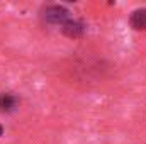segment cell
Instances as JSON below:
<instances>
[{
	"label": "cell",
	"mask_w": 146,
	"mask_h": 144,
	"mask_svg": "<svg viewBox=\"0 0 146 144\" xmlns=\"http://www.w3.org/2000/svg\"><path fill=\"white\" fill-rule=\"evenodd\" d=\"M61 32H63V36L70 37V39H78V37H82L85 34V31H87V26H85V22L83 20H80V19H70L68 22H65L61 27Z\"/></svg>",
	"instance_id": "obj_2"
},
{
	"label": "cell",
	"mask_w": 146,
	"mask_h": 144,
	"mask_svg": "<svg viewBox=\"0 0 146 144\" xmlns=\"http://www.w3.org/2000/svg\"><path fill=\"white\" fill-rule=\"evenodd\" d=\"M41 17H42V20L46 24L61 27L65 22H68L72 19V14H70V10L65 5L53 3V5H48V7H44L41 10Z\"/></svg>",
	"instance_id": "obj_1"
},
{
	"label": "cell",
	"mask_w": 146,
	"mask_h": 144,
	"mask_svg": "<svg viewBox=\"0 0 146 144\" xmlns=\"http://www.w3.org/2000/svg\"><path fill=\"white\" fill-rule=\"evenodd\" d=\"M21 100L17 95L10 93V92H5V93H0V112L3 114H12L15 108L19 107Z\"/></svg>",
	"instance_id": "obj_4"
},
{
	"label": "cell",
	"mask_w": 146,
	"mask_h": 144,
	"mask_svg": "<svg viewBox=\"0 0 146 144\" xmlns=\"http://www.w3.org/2000/svg\"><path fill=\"white\" fill-rule=\"evenodd\" d=\"M3 134V127H2V124H0V136Z\"/></svg>",
	"instance_id": "obj_5"
},
{
	"label": "cell",
	"mask_w": 146,
	"mask_h": 144,
	"mask_svg": "<svg viewBox=\"0 0 146 144\" xmlns=\"http://www.w3.org/2000/svg\"><path fill=\"white\" fill-rule=\"evenodd\" d=\"M129 26L133 31H146V9H134L129 15Z\"/></svg>",
	"instance_id": "obj_3"
}]
</instances>
